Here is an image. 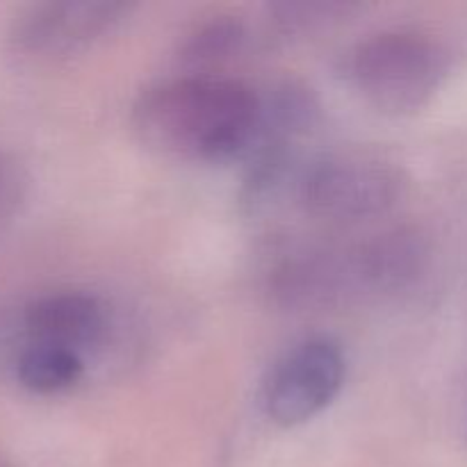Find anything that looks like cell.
Returning <instances> with one entry per match:
<instances>
[{"label":"cell","instance_id":"obj_4","mask_svg":"<svg viewBox=\"0 0 467 467\" xmlns=\"http://www.w3.org/2000/svg\"><path fill=\"white\" fill-rule=\"evenodd\" d=\"M135 5L119 0H57L23 9L7 32L14 57L32 64L62 62L126 21Z\"/></svg>","mask_w":467,"mask_h":467},{"label":"cell","instance_id":"obj_5","mask_svg":"<svg viewBox=\"0 0 467 467\" xmlns=\"http://www.w3.org/2000/svg\"><path fill=\"white\" fill-rule=\"evenodd\" d=\"M345 377L347 358L340 345L328 337H308L269 368L260 404L278 427H299L333 404Z\"/></svg>","mask_w":467,"mask_h":467},{"label":"cell","instance_id":"obj_6","mask_svg":"<svg viewBox=\"0 0 467 467\" xmlns=\"http://www.w3.org/2000/svg\"><path fill=\"white\" fill-rule=\"evenodd\" d=\"M27 342L64 347L85 356L105 340L108 306L89 292H53L32 301L23 313Z\"/></svg>","mask_w":467,"mask_h":467},{"label":"cell","instance_id":"obj_1","mask_svg":"<svg viewBox=\"0 0 467 467\" xmlns=\"http://www.w3.org/2000/svg\"><path fill=\"white\" fill-rule=\"evenodd\" d=\"M260 96L222 76H182L141 91L132 128L141 144L185 162H228L254 146Z\"/></svg>","mask_w":467,"mask_h":467},{"label":"cell","instance_id":"obj_2","mask_svg":"<svg viewBox=\"0 0 467 467\" xmlns=\"http://www.w3.org/2000/svg\"><path fill=\"white\" fill-rule=\"evenodd\" d=\"M347 71L372 108L406 117L431 103L450 73V55L422 32L383 30L351 50Z\"/></svg>","mask_w":467,"mask_h":467},{"label":"cell","instance_id":"obj_3","mask_svg":"<svg viewBox=\"0 0 467 467\" xmlns=\"http://www.w3.org/2000/svg\"><path fill=\"white\" fill-rule=\"evenodd\" d=\"M401 167L369 153H331L310 162L296 182L308 214L331 223H360L390 213L406 194Z\"/></svg>","mask_w":467,"mask_h":467},{"label":"cell","instance_id":"obj_7","mask_svg":"<svg viewBox=\"0 0 467 467\" xmlns=\"http://www.w3.org/2000/svg\"><path fill=\"white\" fill-rule=\"evenodd\" d=\"M244 21L233 14H217L213 18L196 23L182 39L178 59L185 67L194 68L196 76H208L210 68L228 62L242 53L246 44Z\"/></svg>","mask_w":467,"mask_h":467},{"label":"cell","instance_id":"obj_8","mask_svg":"<svg viewBox=\"0 0 467 467\" xmlns=\"http://www.w3.org/2000/svg\"><path fill=\"white\" fill-rule=\"evenodd\" d=\"M85 374V356L64 347L27 342L16 358V377L23 388L36 395L71 390Z\"/></svg>","mask_w":467,"mask_h":467},{"label":"cell","instance_id":"obj_10","mask_svg":"<svg viewBox=\"0 0 467 467\" xmlns=\"http://www.w3.org/2000/svg\"><path fill=\"white\" fill-rule=\"evenodd\" d=\"M26 173L7 155H0V226L14 217L26 199Z\"/></svg>","mask_w":467,"mask_h":467},{"label":"cell","instance_id":"obj_9","mask_svg":"<svg viewBox=\"0 0 467 467\" xmlns=\"http://www.w3.org/2000/svg\"><path fill=\"white\" fill-rule=\"evenodd\" d=\"M356 5L349 3H333V0H322V3H283L272 7V26L278 35L295 36V35H310L328 23L340 21L349 12H354Z\"/></svg>","mask_w":467,"mask_h":467}]
</instances>
